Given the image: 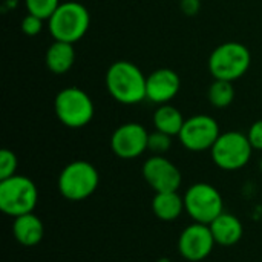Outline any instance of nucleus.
<instances>
[{
  "label": "nucleus",
  "instance_id": "2eb2a0df",
  "mask_svg": "<svg viewBox=\"0 0 262 262\" xmlns=\"http://www.w3.org/2000/svg\"><path fill=\"white\" fill-rule=\"evenodd\" d=\"M12 235L20 246L34 247L41 243L45 236V226L41 220L34 212H31V213L14 218Z\"/></svg>",
  "mask_w": 262,
  "mask_h": 262
},
{
  "label": "nucleus",
  "instance_id": "ddd939ff",
  "mask_svg": "<svg viewBox=\"0 0 262 262\" xmlns=\"http://www.w3.org/2000/svg\"><path fill=\"white\" fill-rule=\"evenodd\" d=\"M180 75L169 68H160L152 71L146 80V100L155 104L170 103L180 92Z\"/></svg>",
  "mask_w": 262,
  "mask_h": 262
},
{
  "label": "nucleus",
  "instance_id": "423d86ee",
  "mask_svg": "<svg viewBox=\"0 0 262 262\" xmlns=\"http://www.w3.org/2000/svg\"><path fill=\"white\" fill-rule=\"evenodd\" d=\"M38 203L35 183L25 175L0 180V210L11 218L34 212Z\"/></svg>",
  "mask_w": 262,
  "mask_h": 262
},
{
  "label": "nucleus",
  "instance_id": "a878e982",
  "mask_svg": "<svg viewBox=\"0 0 262 262\" xmlns=\"http://www.w3.org/2000/svg\"><path fill=\"white\" fill-rule=\"evenodd\" d=\"M158 262H169V261H167V259H160Z\"/></svg>",
  "mask_w": 262,
  "mask_h": 262
},
{
  "label": "nucleus",
  "instance_id": "20e7f679",
  "mask_svg": "<svg viewBox=\"0 0 262 262\" xmlns=\"http://www.w3.org/2000/svg\"><path fill=\"white\" fill-rule=\"evenodd\" d=\"M207 64L215 80L233 83L247 74L252 64V54L249 48L239 41H226L212 51Z\"/></svg>",
  "mask_w": 262,
  "mask_h": 262
},
{
  "label": "nucleus",
  "instance_id": "5701e85b",
  "mask_svg": "<svg viewBox=\"0 0 262 262\" xmlns=\"http://www.w3.org/2000/svg\"><path fill=\"white\" fill-rule=\"evenodd\" d=\"M43 18L37 17V15H32V14H26L23 18H21V23H20V29L23 34L29 35V37H34L37 34L41 32L43 29Z\"/></svg>",
  "mask_w": 262,
  "mask_h": 262
},
{
  "label": "nucleus",
  "instance_id": "9b49d317",
  "mask_svg": "<svg viewBox=\"0 0 262 262\" xmlns=\"http://www.w3.org/2000/svg\"><path fill=\"white\" fill-rule=\"evenodd\" d=\"M149 132L140 123H124L111 135V149L121 160H135L147 150Z\"/></svg>",
  "mask_w": 262,
  "mask_h": 262
},
{
  "label": "nucleus",
  "instance_id": "393cba45",
  "mask_svg": "<svg viewBox=\"0 0 262 262\" xmlns=\"http://www.w3.org/2000/svg\"><path fill=\"white\" fill-rule=\"evenodd\" d=\"M180 8H181V12H184L186 15L192 17V15H196L200 12L201 2L200 0H181Z\"/></svg>",
  "mask_w": 262,
  "mask_h": 262
},
{
  "label": "nucleus",
  "instance_id": "7ed1b4c3",
  "mask_svg": "<svg viewBox=\"0 0 262 262\" xmlns=\"http://www.w3.org/2000/svg\"><path fill=\"white\" fill-rule=\"evenodd\" d=\"M100 184L97 167L84 160H75L66 164L57 180L60 195L68 201H84L95 193Z\"/></svg>",
  "mask_w": 262,
  "mask_h": 262
},
{
  "label": "nucleus",
  "instance_id": "6e6552de",
  "mask_svg": "<svg viewBox=\"0 0 262 262\" xmlns=\"http://www.w3.org/2000/svg\"><path fill=\"white\" fill-rule=\"evenodd\" d=\"M184 209L193 223L209 226L224 212L221 192L209 183H195L184 193Z\"/></svg>",
  "mask_w": 262,
  "mask_h": 262
},
{
  "label": "nucleus",
  "instance_id": "412c9836",
  "mask_svg": "<svg viewBox=\"0 0 262 262\" xmlns=\"http://www.w3.org/2000/svg\"><path fill=\"white\" fill-rule=\"evenodd\" d=\"M172 138L173 137H170V135H167L164 132L154 130V132L149 134L147 150L152 152L154 155H164L172 147Z\"/></svg>",
  "mask_w": 262,
  "mask_h": 262
},
{
  "label": "nucleus",
  "instance_id": "1a4fd4ad",
  "mask_svg": "<svg viewBox=\"0 0 262 262\" xmlns=\"http://www.w3.org/2000/svg\"><path fill=\"white\" fill-rule=\"evenodd\" d=\"M221 135L218 121L206 114H198L186 118L178 140L181 146L190 152H206L210 150Z\"/></svg>",
  "mask_w": 262,
  "mask_h": 262
},
{
  "label": "nucleus",
  "instance_id": "4468645a",
  "mask_svg": "<svg viewBox=\"0 0 262 262\" xmlns=\"http://www.w3.org/2000/svg\"><path fill=\"white\" fill-rule=\"evenodd\" d=\"M216 246L232 247L238 244L244 235V226L241 220L232 213L223 212L216 220L209 224Z\"/></svg>",
  "mask_w": 262,
  "mask_h": 262
},
{
  "label": "nucleus",
  "instance_id": "dca6fc26",
  "mask_svg": "<svg viewBox=\"0 0 262 262\" xmlns=\"http://www.w3.org/2000/svg\"><path fill=\"white\" fill-rule=\"evenodd\" d=\"M74 63H75V49L72 43L54 40L52 45H49V48L46 49L45 64L55 75H63L69 72Z\"/></svg>",
  "mask_w": 262,
  "mask_h": 262
},
{
  "label": "nucleus",
  "instance_id": "aec40b11",
  "mask_svg": "<svg viewBox=\"0 0 262 262\" xmlns=\"http://www.w3.org/2000/svg\"><path fill=\"white\" fill-rule=\"evenodd\" d=\"M60 0H25L28 14L37 15L43 20H49L60 6Z\"/></svg>",
  "mask_w": 262,
  "mask_h": 262
},
{
  "label": "nucleus",
  "instance_id": "f3484780",
  "mask_svg": "<svg viewBox=\"0 0 262 262\" xmlns=\"http://www.w3.org/2000/svg\"><path fill=\"white\" fill-rule=\"evenodd\" d=\"M154 215L164 223L177 221L184 212V198L178 192H160L152 198Z\"/></svg>",
  "mask_w": 262,
  "mask_h": 262
},
{
  "label": "nucleus",
  "instance_id": "f03ea898",
  "mask_svg": "<svg viewBox=\"0 0 262 262\" xmlns=\"http://www.w3.org/2000/svg\"><path fill=\"white\" fill-rule=\"evenodd\" d=\"M48 26L54 40L74 45L80 41L89 31L91 14L80 2H61L57 11L48 20Z\"/></svg>",
  "mask_w": 262,
  "mask_h": 262
},
{
  "label": "nucleus",
  "instance_id": "39448f33",
  "mask_svg": "<svg viewBox=\"0 0 262 262\" xmlns=\"http://www.w3.org/2000/svg\"><path fill=\"white\" fill-rule=\"evenodd\" d=\"M54 111L63 126L69 129H81L92 121L95 106L86 91L77 86H69L55 95Z\"/></svg>",
  "mask_w": 262,
  "mask_h": 262
},
{
  "label": "nucleus",
  "instance_id": "b1692460",
  "mask_svg": "<svg viewBox=\"0 0 262 262\" xmlns=\"http://www.w3.org/2000/svg\"><path fill=\"white\" fill-rule=\"evenodd\" d=\"M247 137L250 140V144L255 150H262V120L255 121L249 132H247Z\"/></svg>",
  "mask_w": 262,
  "mask_h": 262
},
{
  "label": "nucleus",
  "instance_id": "9d476101",
  "mask_svg": "<svg viewBox=\"0 0 262 262\" xmlns=\"http://www.w3.org/2000/svg\"><path fill=\"white\" fill-rule=\"evenodd\" d=\"M141 175L155 193L178 192L183 183L180 169L164 155L149 157L141 167Z\"/></svg>",
  "mask_w": 262,
  "mask_h": 262
},
{
  "label": "nucleus",
  "instance_id": "f8f14e48",
  "mask_svg": "<svg viewBox=\"0 0 262 262\" xmlns=\"http://www.w3.org/2000/svg\"><path fill=\"white\" fill-rule=\"evenodd\" d=\"M216 246L212 230L206 224L192 223L189 224L178 238V253L183 259L189 262L204 261Z\"/></svg>",
  "mask_w": 262,
  "mask_h": 262
},
{
  "label": "nucleus",
  "instance_id": "0eeeda50",
  "mask_svg": "<svg viewBox=\"0 0 262 262\" xmlns=\"http://www.w3.org/2000/svg\"><path fill=\"white\" fill-rule=\"evenodd\" d=\"M253 147L247 134L239 130L223 132L210 149L212 161L216 167L227 172H235L244 169L253 155Z\"/></svg>",
  "mask_w": 262,
  "mask_h": 262
},
{
  "label": "nucleus",
  "instance_id": "f257e3e1",
  "mask_svg": "<svg viewBox=\"0 0 262 262\" xmlns=\"http://www.w3.org/2000/svg\"><path fill=\"white\" fill-rule=\"evenodd\" d=\"M147 75L129 60L114 61L104 77V84L109 95L120 104L134 106L146 100Z\"/></svg>",
  "mask_w": 262,
  "mask_h": 262
},
{
  "label": "nucleus",
  "instance_id": "4be33fe9",
  "mask_svg": "<svg viewBox=\"0 0 262 262\" xmlns=\"http://www.w3.org/2000/svg\"><path fill=\"white\" fill-rule=\"evenodd\" d=\"M18 160L17 155L9 149L0 150V180H6L17 173Z\"/></svg>",
  "mask_w": 262,
  "mask_h": 262
},
{
  "label": "nucleus",
  "instance_id": "a211bd4d",
  "mask_svg": "<svg viewBox=\"0 0 262 262\" xmlns=\"http://www.w3.org/2000/svg\"><path fill=\"white\" fill-rule=\"evenodd\" d=\"M152 121H154L155 130L164 132L170 137H178L186 118L183 117L178 107L167 103V104H160L157 107V111L154 112Z\"/></svg>",
  "mask_w": 262,
  "mask_h": 262
},
{
  "label": "nucleus",
  "instance_id": "6ab92c4d",
  "mask_svg": "<svg viewBox=\"0 0 262 262\" xmlns=\"http://www.w3.org/2000/svg\"><path fill=\"white\" fill-rule=\"evenodd\" d=\"M209 103L216 109L229 107L235 100V88L232 81L226 80H213L207 91Z\"/></svg>",
  "mask_w": 262,
  "mask_h": 262
}]
</instances>
